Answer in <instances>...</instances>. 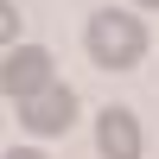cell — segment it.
Here are the masks:
<instances>
[{"instance_id":"7","label":"cell","mask_w":159,"mask_h":159,"mask_svg":"<svg viewBox=\"0 0 159 159\" xmlns=\"http://www.w3.org/2000/svg\"><path fill=\"white\" fill-rule=\"evenodd\" d=\"M134 7H159V0H134Z\"/></svg>"},{"instance_id":"2","label":"cell","mask_w":159,"mask_h":159,"mask_svg":"<svg viewBox=\"0 0 159 159\" xmlns=\"http://www.w3.org/2000/svg\"><path fill=\"white\" fill-rule=\"evenodd\" d=\"M51 83H57V64H51L45 45H13L7 51V64H0V96L32 102L38 89H51Z\"/></svg>"},{"instance_id":"5","label":"cell","mask_w":159,"mask_h":159,"mask_svg":"<svg viewBox=\"0 0 159 159\" xmlns=\"http://www.w3.org/2000/svg\"><path fill=\"white\" fill-rule=\"evenodd\" d=\"M19 7H13V0H0V45H13V38H19Z\"/></svg>"},{"instance_id":"1","label":"cell","mask_w":159,"mask_h":159,"mask_svg":"<svg viewBox=\"0 0 159 159\" xmlns=\"http://www.w3.org/2000/svg\"><path fill=\"white\" fill-rule=\"evenodd\" d=\"M83 45H89V57L102 64V70H134L140 57H147V25L134 19V13H96L89 19V32H83Z\"/></svg>"},{"instance_id":"3","label":"cell","mask_w":159,"mask_h":159,"mask_svg":"<svg viewBox=\"0 0 159 159\" xmlns=\"http://www.w3.org/2000/svg\"><path fill=\"white\" fill-rule=\"evenodd\" d=\"M70 121H76V89H70V83H51V89H38L32 102H19V127H25L32 140L70 134Z\"/></svg>"},{"instance_id":"6","label":"cell","mask_w":159,"mask_h":159,"mask_svg":"<svg viewBox=\"0 0 159 159\" xmlns=\"http://www.w3.org/2000/svg\"><path fill=\"white\" fill-rule=\"evenodd\" d=\"M7 159H45V153H38V147H19V153H7Z\"/></svg>"},{"instance_id":"4","label":"cell","mask_w":159,"mask_h":159,"mask_svg":"<svg viewBox=\"0 0 159 159\" xmlns=\"http://www.w3.org/2000/svg\"><path fill=\"white\" fill-rule=\"evenodd\" d=\"M96 153H102V159H140V153H147L140 121H134L127 108H102V115H96Z\"/></svg>"}]
</instances>
